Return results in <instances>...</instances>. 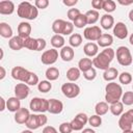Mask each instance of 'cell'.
<instances>
[{
  "label": "cell",
  "mask_w": 133,
  "mask_h": 133,
  "mask_svg": "<svg viewBox=\"0 0 133 133\" xmlns=\"http://www.w3.org/2000/svg\"><path fill=\"white\" fill-rule=\"evenodd\" d=\"M115 7H116V5H115V2L114 1H112V0H104L103 1V7H102V9H104L107 14L114 11L115 10Z\"/></svg>",
  "instance_id": "obj_36"
},
{
  "label": "cell",
  "mask_w": 133,
  "mask_h": 133,
  "mask_svg": "<svg viewBox=\"0 0 133 133\" xmlns=\"http://www.w3.org/2000/svg\"><path fill=\"white\" fill-rule=\"evenodd\" d=\"M115 54H116V59H117L118 63L121 65H123V66H128L133 61V58H132L130 50L125 46L118 47L116 49V53Z\"/></svg>",
  "instance_id": "obj_4"
},
{
  "label": "cell",
  "mask_w": 133,
  "mask_h": 133,
  "mask_svg": "<svg viewBox=\"0 0 133 133\" xmlns=\"http://www.w3.org/2000/svg\"><path fill=\"white\" fill-rule=\"evenodd\" d=\"M108 110H109L108 103L103 102V101L97 103V105H96V107H95V111H96V113H97L98 115H100V116L106 114V113L108 112Z\"/></svg>",
  "instance_id": "obj_33"
},
{
  "label": "cell",
  "mask_w": 133,
  "mask_h": 133,
  "mask_svg": "<svg viewBox=\"0 0 133 133\" xmlns=\"http://www.w3.org/2000/svg\"><path fill=\"white\" fill-rule=\"evenodd\" d=\"M57 58H58V51L56 49H54V48L45 51L41 56L42 62L44 64H46V65H51V64L55 63Z\"/></svg>",
  "instance_id": "obj_8"
},
{
  "label": "cell",
  "mask_w": 133,
  "mask_h": 133,
  "mask_svg": "<svg viewBox=\"0 0 133 133\" xmlns=\"http://www.w3.org/2000/svg\"><path fill=\"white\" fill-rule=\"evenodd\" d=\"M29 92L30 89L26 83H18L15 86V97H17L20 100L26 99L29 96Z\"/></svg>",
  "instance_id": "obj_10"
},
{
  "label": "cell",
  "mask_w": 133,
  "mask_h": 133,
  "mask_svg": "<svg viewBox=\"0 0 133 133\" xmlns=\"http://www.w3.org/2000/svg\"><path fill=\"white\" fill-rule=\"evenodd\" d=\"M117 2L119 3V4H122V5H130V4H132L133 3V0H129V1H124V0H117Z\"/></svg>",
  "instance_id": "obj_54"
},
{
  "label": "cell",
  "mask_w": 133,
  "mask_h": 133,
  "mask_svg": "<svg viewBox=\"0 0 133 133\" xmlns=\"http://www.w3.org/2000/svg\"><path fill=\"white\" fill-rule=\"evenodd\" d=\"M0 71H1V75H0V80H3L5 75H6V72H5V69L3 66H0Z\"/></svg>",
  "instance_id": "obj_55"
},
{
  "label": "cell",
  "mask_w": 133,
  "mask_h": 133,
  "mask_svg": "<svg viewBox=\"0 0 133 133\" xmlns=\"http://www.w3.org/2000/svg\"><path fill=\"white\" fill-rule=\"evenodd\" d=\"M121 100L124 105H127V106L132 105L133 104V91H125V94H123Z\"/></svg>",
  "instance_id": "obj_37"
},
{
  "label": "cell",
  "mask_w": 133,
  "mask_h": 133,
  "mask_svg": "<svg viewBox=\"0 0 133 133\" xmlns=\"http://www.w3.org/2000/svg\"><path fill=\"white\" fill-rule=\"evenodd\" d=\"M6 108L10 112H17L21 108V102L20 99L17 97H11L6 101Z\"/></svg>",
  "instance_id": "obj_21"
},
{
  "label": "cell",
  "mask_w": 133,
  "mask_h": 133,
  "mask_svg": "<svg viewBox=\"0 0 133 133\" xmlns=\"http://www.w3.org/2000/svg\"><path fill=\"white\" fill-rule=\"evenodd\" d=\"M34 5L36 6V8L45 9V8L48 7V5H49V1H48V0H35Z\"/></svg>",
  "instance_id": "obj_47"
},
{
  "label": "cell",
  "mask_w": 133,
  "mask_h": 133,
  "mask_svg": "<svg viewBox=\"0 0 133 133\" xmlns=\"http://www.w3.org/2000/svg\"><path fill=\"white\" fill-rule=\"evenodd\" d=\"M129 19H130L131 22H133V9H131L129 11Z\"/></svg>",
  "instance_id": "obj_58"
},
{
  "label": "cell",
  "mask_w": 133,
  "mask_h": 133,
  "mask_svg": "<svg viewBox=\"0 0 133 133\" xmlns=\"http://www.w3.org/2000/svg\"><path fill=\"white\" fill-rule=\"evenodd\" d=\"M29 73L30 72L28 70L24 69L23 66H15L11 70V77L15 80H19V81H22L23 83H25L28 78Z\"/></svg>",
  "instance_id": "obj_9"
},
{
  "label": "cell",
  "mask_w": 133,
  "mask_h": 133,
  "mask_svg": "<svg viewBox=\"0 0 133 133\" xmlns=\"http://www.w3.org/2000/svg\"><path fill=\"white\" fill-rule=\"evenodd\" d=\"M61 91L63 94V96H65L69 99H73L76 98L79 94H80V87L79 85H77L76 83H64L61 86Z\"/></svg>",
  "instance_id": "obj_7"
},
{
  "label": "cell",
  "mask_w": 133,
  "mask_h": 133,
  "mask_svg": "<svg viewBox=\"0 0 133 133\" xmlns=\"http://www.w3.org/2000/svg\"><path fill=\"white\" fill-rule=\"evenodd\" d=\"M0 35L4 38H11L12 37V29L5 22L0 23Z\"/></svg>",
  "instance_id": "obj_24"
},
{
  "label": "cell",
  "mask_w": 133,
  "mask_h": 133,
  "mask_svg": "<svg viewBox=\"0 0 133 133\" xmlns=\"http://www.w3.org/2000/svg\"><path fill=\"white\" fill-rule=\"evenodd\" d=\"M22 133H33L31 130H24V131H22Z\"/></svg>",
  "instance_id": "obj_60"
},
{
  "label": "cell",
  "mask_w": 133,
  "mask_h": 133,
  "mask_svg": "<svg viewBox=\"0 0 133 133\" xmlns=\"http://www.w3.org/2000/svg\"><path fill=\"white\" fill-rule=\"evenodd\" d=\"M86 20H87V24L89 25H92L95 23L98 22L99 18H100V15H99V11L98 10H95V9H90V10H87L86 14Z\"/></svg>",
  "instance_id": "obj_29"
},
{
  "label": "cell",
  "mask_w": 133,
  "mask_h": 133,
  "mask_svg": "<svg viewBox=\"0 0 133 133\" xmlns=\"http://www.w3.org/2000/svg\"><path fill=\"white\" fill-rule=\"evenodd\" d=\"M17 14L20 18L27 20H34L38 15V10L35 5H32L28 1L21 2L17 8Z\"/></svg>",
  "instance_id": "obj_3"
},
{
  "label": "cell",
  "mask_w": 133,
  "mask_h": 133,
  "mask_svg": "<svg viewBox=\"0 0 133 133\" xmlns=\"http://www.w3.org/2000/svg\"><path fill=\"white\" fill-rule=\"evenodd\" d=\"M123 133H133V130H128V131H123Z\"/></svg>",
  "instance_id": "obj_61"
},
{
  "label": "cell",
  "mask_w": 133,
  "mask_h": 133,
  "mask_svg": "<svg viewBox=\"0 0 133 133\" xmlns=\"http://www.w3.org/2000/svg\"><path fill=\"white\" fill-rule=\"evenodd\" d=\"M80 73H81V71L78 68H70L66 71V78L69 81L75 82L80 78V75H81Z\"/></svg>",
  "instance_id": "obj_26"
},
{
  "label": "cell",
  "mask_w": 133,
  "mask_h": 133,
  "mask_svg": "<svg viewBox=\"0 0 133 133\" xmlns=\"http://www.w3.org/2000/svg\"><path fill=\"white\" fill-rule=\"evenodd\" d=\"M112 43H113V37L108 33H103L98 41V45L103 48H109V46H111Z\"/></svg>",
  "instance_id": "obj_25"
},
{
  "label": "cell",
  "mask_w": 133,
  "mask_h": 133,
  "mask_svg": "<svg viewBox=\"0 0 133 133\" xmlns=\"http://www.w3.org/2000/svg\"><path fill=\"white\" fill-rule=\"evenodd\" d=\"M126 113H127V115L129 116V118L131 119V122L133 123V109H129L128 111H126Z\"/></svg>",
  "instance_id": "obj_56"
},
{
  "label": "cell",
  "mask_w": 133,
  "mask_h": 133,
  "mask_svg": "<svg viewBox=\"0 0 133 133\" xmlns=\"http://www.w3.org/2000/svg\"><path fill=\"white\" fill-rule=\"evenodd\" d=\"M46 41L44 38H37V49L36 51H42L46 48Z\"/></svg>",
  "instance_id": "obj_50"
},
{
  "label": "cell",
  "mask_w": 133,
  "mask_h": 133,
  "mask_svg": "<svg viewBox=\"0 0 133 133\" xmlns=\"http://www.w3.org/2000/svg\"><path fill=\"white\" fill-rule=\"evenodd\" d=\"M116 77H118V71L115 68H109L108 70L104 71L103 78L105 81H113L116 79Z\"/></svg>",
  "instance_id": "obj_28"
},
{
  "label": "cell",
  "mask_w": 133,
  "mask_h": 133,
  "mask_svg": "<svg viewBox=\"0 0 133 133\" xmlns=\"http://www.w3.org/2000/svg\"><path fill=\"white\" fill-rule=\"evenodd\" d=\"M115 56V52L112 48H105L100 54H98L94 60H92V65L96 66L97 69L100 70H108L110 66V62L113 60Z\"/></svg>",
  "instance_id": "obj_1"
},
{
  "label": "cell",
  "mask_w": 133,
  "mask_h": 133,
  "mask_svg": "<svg viewBox=\"0 0 133 133\" xmlns=\"http://www.w3.org/2000/svg\"><path fill=\"white\" fill-rule=\"evenodd\" d=\"M92 68V60L90 58H87V57H84V58H81L78 62V69L81 71V72H86L88 71L89 69Z\"/></svg>",
  "instance_id": "obj_27"
},
{
  "label": "cell",
  "mask_w": 133,
  "mask_h": 133,
  "mask_svg": "<svg viewBox=\"0 0 133 133\" xmlns=\"http://www.w3.org/2000/svg\"><path fill=\"white\" fill-rule=\"evenodd\" d=\"M37 88L41 92H48L52 88V84L49 80H43L37 84Z\"/></svg>",
  "instance_id": "obj_39"
},
{
  "label": "cell",
  "mask_w": 133,
  "mask_h": 133,
  "mask_svg": "<svg viewBox=\"0 0 133 133\" xmlns=\"http://www.w3.org/2000/svg\"><path fill=\"white\" fill-rule=\"evenodd\" d=\"M24 47L32 50V51H36L37 49V38H33V37H27L24 39Z\"/></svg>",
  "instance_id": "obj_35"
},
{
  "label": "cell",
  "mask_w": 133,
  "mask_h": 133,
  "mask_svg": "<svg viewBox=\"0 0 133 133\" xmlns=\"http://www.w3.org/2000/svg\"><path fill=\"white\" fill-rule=\"evenodd\" d=\"M102 30L99 26H89V27H86L83 31V36L85 39L87 41H91V42H95V41H99V38L102 36Z\"/></svg>",
  "instance_id": "obj_6"
},
{
  "label": "cell",
  "mask_w": 133,
  "mask_h": 133,
  "mask_svg": "<svg viewBox=\"0 0 133 133\" xmlns=\"http://www.w3.org/2000/svg\"><path fill=\"white\" fill-rule=\"evenodd\" d=\"M103 1L104 0H92L91 1V6L95 8V10L102 9V7H103Z\"/></svg>",
  "instance_id": "obj_49"
},
{
  "label": "cell",
  "mask_w": 133,
  "mask_h": 133,
  "mask_svg": "<svg viewBox=\"0 0 133 133\" xmlns=\"http://www.w3.org/2000/svg\"><path fill=\"white\" fill-rule=\"evenodd\" d=\"M73 131L71 123H62L59 126V132L60 133H71Z\"/></svg>",
  "instance_id": "obj_46"
},
{
  "label": "cell",
  "mask_w": 133,
  "mask_h": 133,
  "mask_svg": "<svg viewBox=\"0 0 133 133\" xmlns=\"http://www.w3.org/2000/svg\"><path fill=\"white\" fill-rule=\"evenodd\" d=\"M5 106H6V102H5V100L1 97V98H0V111H3V110L5 109Z\"/></svg>",
  "instance_id": "obj_53"
},
{
  "label": "cell",
  "mask_w": 133,
  "mask_h": 133,
  "mask_svg": "<svg viewBox=\"0 0 133 133\" xmlns=\"http://www.w3.org/2000/svg\"><path fill=\"white\" fill-rule=\"evenodd\" d=\"M109 110L111 111V113L115 116H118V115H122L123 114V111H124V104L118 101L116 103H113V104H110L109 106Z\"/></svg>",
  "instance_id": "obj_31"
},
{
  "label": "cell",
  "mask_w": 133,
  "mask_h": 133,
  "mask_svg": "<svg viewBox=\"0 0 133 133\" xmlns=\"http://www.w3.org/2000/svg\"><path fill=\"white\" fill-rule=\"evenodd\" d=\"M132 88H133V87H132Z\"/></svg>",
  "instance_id": "obj_63"
},
{
  "label": "cell",
  "mask_w": 133,
  "mask_h": 133,
  "mask_svg": "<svg viewBox=\"0 0 133 133\" xmlns=\"http://www.w3.org/2000/svg\"><path fill=\"white\" fill-rule=\"evenodd\" d=\"M8 46L10 49H12L15 51H19L24 47V39L21 38L19 35L12 36L8 42Z\"/></svg>",
  "instance_id": "obj_22"
},
{
  "label": "cell",
  "mask_w": 133,
  "mask_h": 133,
  "mask_svg": "<svg viewBox=\"0 0 133 133\" xmlns=\"http://www.w3.org/2000/svg\"><path fill=\"white\" fill-rule=\"evenodd\" d=\"M46 78L49 81H54L56 79H58L59 77V70L55 66H50L46 70Z\"/></svg>",
  "instance_id": "obj_32"
},
{
  "label": "cell",
  "mask_w": 133,
  "mask_h": 133,
  "mask_svg": "<svg viewBox=\"0 0 133 133\" xmlns=\"http://www.w3.org/2000/svg\"><path fill=\"white\" fill-rule=\"evenodd\" d=\"M51 45L54 47V49H59L64 47V37L60 34H54L51 37Z\"/></svg>",
  "instance_id": "obj_30"
},
{
  "label": "cell",
  "mask_w": 133,
  "mask_h": 133,
  "mask_svg": "<svg viewBox=\"0 0 133 133\" xmlns=\"http://www.w3.org/2000/svg\"><path fill=\"white\" fill-rule=\"evenodd\" d=\"M30 116V113H29V110L27 108H20L16 113H15V122L19 125H23V124H26V122L28 121Z\"/></svg>",
  "instance_id": "obj_12"
},
{
  "label": "cell",
  "mask_w": 133,
  "mask_h": 133,
  "mask_svg": "<svg viewBox=\"0 0 133 133\" xmlns=\"http://www.w3.org/2000/svg\"><path fill=\"white\" fill-rule=\"evenodd\" d=\"M113 34L119 38V39H125L128 36V28L123 22H117L113 26Z\"/></svg>",
  "instance_id": "obj_11"
},
{
  "label": "cell",
  "mask_w": 133,
  "mask_h": 133,
  "mask_svg": "<svg viewBox=\"0 0 133 133\" xmlns=\"http://www.w3.org/2000/svg\"><path fill=\"white\" fill-rule=\"evenodd\" d=\"M26 127L29 129V130H36L37 128L42 127V124H41V118H39V114H30L28 121L26 122Z\"/></svg>",
  "instance_id": "obj_15"
},
{
  "label": "cell",
  "mask_w": 133,
  "mask_h": 133,
  "mask_svg": "<svg viewBox=\"0 0 133 133\" xmlns=\"http://www.w3.org/2000/svg\"><path fill=\"white\" fill-rule=\"evenodd\" d=\"M88 124H89L91 127H94V128L100 127L101 124H102V118H101V116L98 115V114L91 115V116H89V118H88Z\"/></svg>",
  "instance_id": "obj_40"
},
{
  "label": "cell",
  "mask_w": 133,
  "mask_h": 133,
  "mask_svg": "<svg viewBox=\"0 0 133 133\" xmlns=\"http://www.w3.org/2000/svg\"><path fill=\"white\" fill-rule=\"evenodd\" d=\"M30 33H31V25L28 22H21L18 25V35L21 38L25 39L29 37Z\"/></svg>",
  "instance_id": "obj_14"
},
{
  "label": "cell",
  "mask_w": 133,
  "mask_h": 133,
  "mask_svg": "<svg viewBox=\"0 0 133 133\" xmlns=\"http://www.w3.org/2000/svg\"><path fill=\"white\" fill-rule=\"evenodd\" d=\"M101 26L102 28L108 30L110 28H112L114 26V19L111 15L109 14H105L101 17Z\"/></svg>",
  "instance_id": "obj_23"
},
{
  "label": "cell",
  "mask_w": 133,
  "mask_h": 133,
  "mask_svg": "<svg viewBox=\"0 0 133 133\" xmlns=\"http://www.w3.org/2000/svg\"><path fill=\"white\" fill-rule=\"evenodd\" d=\"M83 51H84V53H85V55L87 56V57H96L97 55H98V51H99V47H98V45L97 44H95V43H87V44H85L84 45V47H83Z\"/></svg>",
  "instance_id": "obj_18"
},
{
  "label": "cell",
  "mask_w": 133,
  "mask_h": 133,
  "mask_svg": "<svg viewBox=\"0 0 133 133\" xmlns=\"http://www.w3.org/2000/svg\"><path fill=\"white\" fill-rule=\"evenodd\" d=\"M68 18H69V20L70 21H75L80 15H81V12H80V10L78 9V8H70L69 10H68Z\"/></svg>",
  "instance_id": "obj_43"
},
{
  "label": "cell",
  "mask_w": 133,
  "mask_h": 133,
  "mask_svg": "<svg viewBox=\"0 0 133 133\" xmlns=\"http://www.w3.org/2000/svg\"><path fill=\"white\" fill-rule=\"evenodd\" d=\"M25 83H26L27 85H36V84H38L39 82H38V77H37V75L34 74L33 72H30Z\"/></svg>",
  "instance_id": "obj_42"
},
{
  "label": "cell",
  "mask_w": 133,
  "mask_h": 133,
  "mask_svg": "<svg viewBox=\"0 0 133 133\" xmlns=\"http://www.w3.org/2000/svg\"><path fill=\"white\" fill-rule=\"evenodd\" d=\"M15 11V4L12 1L3 0L0 1V14L1 15H11Z\"/></svg>",
  "instance_id": "obj_16"
},
{
  "label": "cell",
  "mask_w": 133,
  "mask_h": 133,
  "mask_svg": "<svg viewBox=\"0 0 133 133\" xmlns=\"http://www.w3.org/2000/svg\"><path fill=\"white\" fill-rule=\"evenodd\" d=\"M62 3L69 7H73L78 3V0H62Z\"/></svg>",
  "instance_id": "obj_52"
},
{
  "label": "cell",
  "mask_w": 133,
  "mask_h": 133,
  "mask_svg": "<svg viewBox=\"0 0 133 133\" xmlns=\"http://www.w3.org/2000/svg\"><path fill=\"white\" fill-rule=\"evenodd\" d=\"M63 110V104L61 101L57 99H50L49 100V108L48 111L52 114H59Z\"/></svg>",
  "instance_id": "obj_13"
},
{
  "label": "cell",
  "mask_w": 133,
  "mask_h": 133,
  "mask_svg": "<svg viewBox=\"0 0 133 133\" xmlns=\"http://www.w3.org/2000/svg\"><path fill=\"white\" fill-rule=\"evenodd\" d=\"M106 95H105V102L108 104H113L118 102L123 96V88L119 84L115 82L107 83L105 86Z\"/></svg>",
  "instance_id": "obj_2"
},
{
  "label": "cell",
  "mask_w": 133,
  "mask_h": 133,
  "mask_svg": "<svg viewBox=\"0 0 133 133\" xmlns=\"http://www.w3.org/2000/svg\"><path fill=\"white\" fill-rule=\"evenodd\" d=\"M0 52H1V59L3 58V49H0Z\"/></svg>",
  "instance_id": "obj_62"
},
{
  "label": "cell",
  "mask_w": 133,
  "mask_h": 133,
  "mask_svg": "<svg viewBox=\"0 0 133 133\" xmlns=\"http://www.w3.org/2000/svg\"><path fill=\"white\" fill-rule=\"evenodd\" d=\"M96 76H97V72H96V70H95L94 68H91V69H89L88 71H86V72L83 73V77H84L86 80H88V81L94 80V79L96 78Z\"/></svg>",
  "instance_id": "obj_45"
},
{
  "label": "cell",
  "mask_w": 133,
  "mask_h": 133,
  "mask_svg": "<svg viewBox=\"0 0 133 133\" xmlns=\"http://www.w3.org/2000/svg\"><path fill=\"white\" fill-rule=\"evenodd\" d=\"M71 126H72V129L74 130V131H80V130H82L83 129V127L85 126L83 123H81L79 119H77L76 117H74L71 122Z\"/></svg>",
  "instance_id": "obj_44"
},
{
  "label": "cell",
  "mask_w": 133,
  "mask_h": 133,
  "mask_svg": "<svg viewBox=\"0 0 133 133\" xmlns=\"http://www.w3.org/2000/svg\"><path fill=\"white\" fill-rule=\"evenodd\" d=\"M132 125L133 123L131 122V119L129 118V116L127 115V113H123L118 119V126L123 131H128V130H132Z\"/></svg>",
  "instance_id": "obj_19"
},
{
  "label": "cell",
  "mask_w": 133,
  "mask_h": 133,
  "mask_svg": "<svg viewBox=\"0 0 133 133\" xmlns=\"http://www.w3.org/2000/svg\"><path fill=\"white\" fill-rule=\"evenodd\" d=\"M118 80L122 84H129L132 81V75L128 72H123L118 75Z\"/></svg>",
  "instance_id": "obj_41"
},
{
  "label": "cell",
  "mask_w": 133,
  "mask_h": 133,
  "mask_svg": "<svg viewBox=\"0 0 133 133\" xmlns=\"http://www.w3.org/2000/svg\"><path fill=\"white\" fill-rule=\"evenodd\" d=\"M129 42H130V44L133 46V33L130 35V38H129Z\"/></svg>",
  "instance_id": "obj_59"
},
{
  "label": "cell",
  "mask_w": 133,
  "mask_h": 133,
  "mask_svg": "<svg viewBox=\"0 0 133 133\" xmlns=\"http://www.w3.org/2000/svg\"><path fill=\"white\" fill-rule=\"evenodd\" d=\"M74 26L77 27V28H83L85 25H87V20H86V16L85 14H81L75 21H74Z\"/></svg>",
  "instance_id": "obj_38"
},
{
  "label": "cell",
  "mask_w": 133,
  "mask_h": 133,
  "mask_svg": "<svg viewBox=\"0 0 133 133\" xmlns=\"http://www.w3.org/2000/svg\"><path fill=\"white\" fill-rule=\"evenodd\" d=\"M59 55L63 61H71L75 56V51L71 46H64L63 48H61Z\"/></svg>",
  "instance_id": "obj_17"
},
{
  "label": "cell",
  "mask_w": 133,
  "mask_h": 133,
  "mask_svg": "<svg viewBox=\"0 0 133 133\" xmlns=\"http://www.w3.org/2000/svg\"><path fill=\"white\" fill-rule=\"evenodd\" d=\"M82 133H96V132H95V130H92L90 128H86V129H84L82 131Z\"/></svg>",
  "instance_id": "obj_57"
},
{
  "label": "cell",
  "mask_w": 133,
  "mask_h": 133,
  "mask_svg": "<svg viewBox=\"0 0 133 133\" xmlns=\"http://www.w3.org/2000/svg\"><path fill=\"white\" fill-rule=\"evenodd\" d=\"M29 108L33 111V112H39V113H44L46 111H48L49 108V100H46L44 98H33L30 103H29Z\"/></svg>",
  "instance_id": "obj_5"
},
{
  "label": "cell",
  "mask_w": 133,
  "mask_h": 133,
  "mask_svg": "<svg viewBox=\"0 0 133 133\" xmlns=\"http://www.w3.org/2000/svg\"><path fill=\"white\" fill-rule=\"evenodd\" d=\"M43 133H58V132L53 126H46L43 129Z\"/></svg>",
  "instance_id": "obj_51"
},
{
  "label": "cell",
  "mask_w": 133,
  "mask_h": 133,
  "mask_svg": "<svg viewBox=\"0 0 133 133\" xmlns=\"http://www.w3.org/2000/svg\"><path fill=\"white\" fill-rule=\"evenodd\" d=\"M73 30H74V24L71 23V22H66V25H65V28H64L63 35H69V34L73 33Z\"/></svg>",
  "instance_id": "obj_48"
},
{
  "label": "cell",
  "mask_w": 133,
  "mask_h": 133,
  "mask_svg": "<svg viewBox=\"0 0 133 133\" xmlns=\"http://www.w3.org/2000/svg\"><path fill=\"white\" fill-rule=\"evenodd\" d=\"M65 25H66V21H64V20H62V19H57V20H55V21L53 22V24H52V30H53L54 33L62 35L63 32H64Z\"/></svg>",
  "instance_id": "obj_20"
},
{
  "label": "cell",
  "mask_w": 133,
  "mask_h": 133,
  "mask_svg": "<svg viewBox=\"0 0 133 133\" xmlns=\"http://www.w3.org/2000/svg\"><path fill=\"white\" fill-rule=\"evenodd\" d=\"M69 43L71 45L72 48H77L82 44V36L79 33H73L71 34L70 38H69Z\"/></svg>",
  "instance_id": "obj_34"
}]
</instances>
